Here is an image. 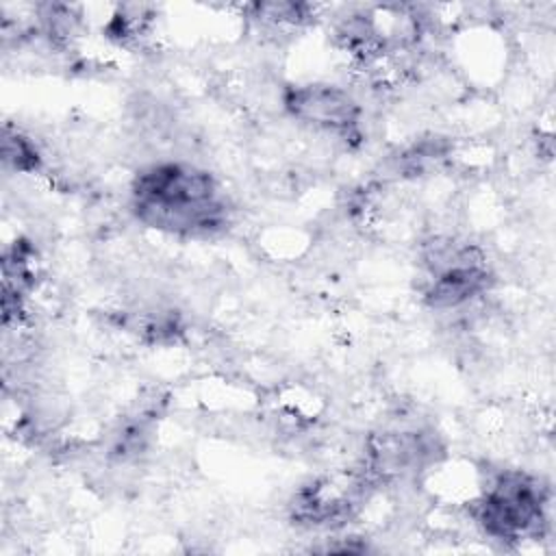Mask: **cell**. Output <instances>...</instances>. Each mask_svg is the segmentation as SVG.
<instances>
[{
  "instance_id": "obj_2",
  "label": "cell",
  "mask_w": 556,
  "mask_h": 556,
  "mask_svg": "<svg viewBox=\"0 0 556 556\" xmlns=\"http://www.w3.org/2000/svg\"><path fill=\"white\" fill-rule=\"evenodd\" d=\"M471 515L491 539H539L547 526V489L526 471H500L471 504Z\"/></svg>"
},
{
  "instance_id": "obj_7",
  "label": "cell",
  "mask_w": 556,
  "mask_h": 556,
  "mask_svg": "<svg viewBox=\"0 0 556 556\" xmlns=\"http://www.w3.org/2000/svg\"><path fill=\"white\" fill-rule=\"evenodd\" d=\"M254 17L274 26H300L311 20V9L295 2H263L252 7Z\"/></svg>"
},
{
  "instance_id": "obj_3",
  "label": "cell",
  "mask_w": 556,
  "mask_h": 556,
  "mask_svg": "<svg viewBox=\"0 0 556 556\" xmlns=\"http://www.w3.org/2000/svg\"><path fill=\"white\" fill-rule=\"evenodd\" d=\"M430 274L424 300L437 311L456 308L471 298L484 293L491 285V271L482 252L471 243H456L452 239L434 241L426 256Z\"/></svg>"
},
{
  "instance_id": "obj_1",
  "label": "cell",
  "mask_w": 556,
  "mask_h": 556,
  "mask_svg": "<svg viewBox=\"0 0 556 556\" xmlns=\"http://www.w3.org/2000/svg\"><path fill=\"white\" fill-rule=\"evenodd\" d=\"M135 217L159 232L208 237L228 224V202L206 169L165 161L143 167L130 187Z\"/></svg>"
},
{
  "instance_id": "obj_6",
  "label": "cell",
  "mask_w": 556,
  "mask_h": 556,
  "mask_svg": "<svg viewBox=\"0 0 556 556\" xmlns=\"http://www.w3.org/2000/svg\"><path fill=\"white\" fill-rule=\"evenodd\" d=\"M2 161L15 172H35L39 169L41 156L37 146L28 137L7 126L2 132Z\"/></svg>"
},
{
  "instance_id": "obj_4",
  "label": "cell",
  "mask_w": 556,
  "mask_h": 556,
  "mask_svg": "<svg viewBox=\"0 0 556 556\" xmlns=\"http://www.w3.org/2000/svg\"><path fill=\"white\" fill-rule=\"evenodd\" d=\"M282 102L293 119L308 124L313 128L337 135H352L358 128L361 106L356 98L339 85H291L287 87Z\"/></svg>"
},
{
  "instance_id": "obj_5",
  "label": "cell",
  "mask_w": 556,
  "mask_h": 556,
  "mask_svg": "<svg viewBox=\"0 0 556 556\" xmlns=\"http://www.w3.org/2000/svg\"><path fill=\"white\" fill-rule=\"evenodd\" d=\"M437 443L424 432H387L369 443L367 469L374 478H397L434 463Z\"/></svg>"
}]
</instances>
